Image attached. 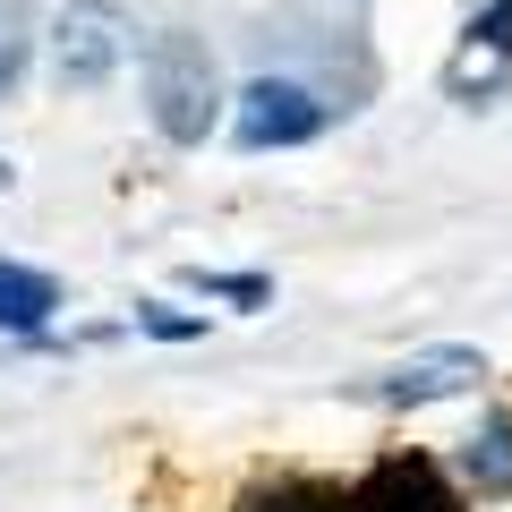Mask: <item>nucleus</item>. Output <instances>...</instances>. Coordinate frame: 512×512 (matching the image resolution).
I'll use <instances>...</instances> for the list:
<instances>
[{
  "label": "nucleus",
  "mask_w": 512,
  "mask_h": 512,
  "mask_svg": "<svg viewBox=\"0 0 512 512\" xmlns=\"http://www.w3.org/2000/svg\"><path fill=\"white\" fill-rule=\"evenodd\" d=\"M137 333H154V342H197L205 316H180L171 299H137Z\"/></svg>",
  "instance_id": "nucleus-9"
},
{
  "label": "nucleus",
  "mask_w": 512,
  "mask_h": 512,
  "mask_svg": "<svg viewBox=\"0 0 512 512\" xmlns=\"http://www.w3.org/2000/svg\"><path fill=\"white\" fill-rule=\"evenodd\" d=\"M478 376H487L478 350H419V359L384 367V376L367 384V402H384V410H427V402H453V393H478Z\"/></svg>",
  "instance_id": "nucleus-4"
},
{
  "label": "nucleus",
  "mask_w": 512,
  "mask_h": 512,
  "mask_svg": "<svg viewBox=\"0 0 512 512\" xmlns=\"http://www.w3.org/2000/svg\"><path fill=\"white\" fill-rule=\"evenodd\" d=\"M146 103H154V128L171 146H205L222 120V77H214V52L197 35H154L146 43Z\"/></svg>",
  "instance_id": "nucleus-1"
},
{
  "label": "nucleus",
  "mask_w": 512,
  "mask_h": 512,
  "mask_svg": "<svg viewBox=\"0 0 512 512\" xmlns=\"http://www.w3.org/2000/svg\"><path fill=\"white\" fill-rule=\"evenodd\" d=\"M461 478L470 495H512V419H478V436H461Z\"/></svg>",
  "instance_id": "nucleus-7"
},
{
  "label": "nucleus",
  "mask_w": 512,
  "mask_h": 512,
  "mask_svg": "<svg viewBox=\"0 0 512 512\" xmlns=\"http://www.w3.org/2000/svg\"><path fill=\"white\" fill-rule=\"evenodd\" d=\"M504 60H512V0H495L487 18L470 26V43H461V60L444 69V86H453V94H470V86H487V77L504 69Z\"/></svg>",
  "instance_id": "nucleus-5"
},
{
  "label": "nucleus",
  "mask_w": 512,
  "mask_h": 512,
  "mask_svg": "<svg viewBox=\"0 0 512 512\" xmlns=\"http://www.w3.org/2000/svg\"><path fill=\"white\" fill-rule=\"evenodd\" d=\"M43 60H52L60 86H103L128 60V18L111 0H69V9L43 26Z\"/></svg>",
  "instance_id": "nucleus-2"
},
{
  "label": "nucleus",
  "mask_w": 512,
  "mask_h": 512,
  "mask_svg": "<svg viewBox=\"0 0 512 512\" xmlns=\"http://www.w3.org/2000/svg\"><path fill=\"white\" fill-rule=\"evenodd\" d=\"M52 308H60V282L0 256V333H43V325H52Z\"/></svg>",
  "instance_id": "nucleus-6"
},
{
  "label": "nucleus",
  "mask_w": 512,
  "mask_h": 512,
  "mask_svg": "<svg viewBox=\"0 0 512 512\" xmlns=\"http://www.w3.org/2000/svg\"><path fill=\"white\" fill-rule=\"evenodd\" d=\"M325 128V103H316L299 77H248L231 94V146L239 154H274V146H308Z\"/></svg>",
  "instance_id": "nucleus-3"
},
{
  "label": "nucleus",
  "mask_w": 512,
  "mask_h": 512,
  "mask_svg": "<svg viewBox=\"0 0 512 512\" xmlns=\"http://www.w3.org/2000/svg\"><path fill=\"white\" fill-rule=\"evenodd\" d=\"M188 282H197L205 299H231V308H265V299H274V282H265V274H205V265H197Z\"/></svg>",
  "instance_id": "nucleus-8"
},
{
  "label": "nucleus",
  "mask_w": 512,
  "mask_h": 512,
  "mask_svg": "<svg viewBox=\"0 0 512 512\" xmlns=\"http://www.w3.org/2000/svg\"><path fill=\"white\" fill-rule=\"evenodd\" d=\"M0 188H9V163H0Z\"/></svg>",
  "instance_id": "nucleus-10"
}]
</instances>
